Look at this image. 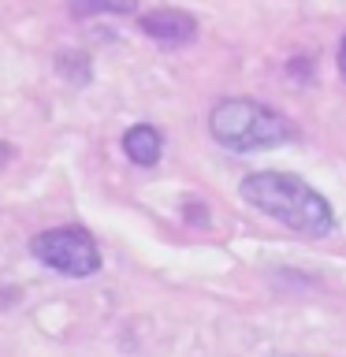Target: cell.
<instances>
[{
	"mask_svg": "<svg viewBox=\"0 0 346 357\" xmlns=\"http://www.w3.org/2000/svg\"><path fill=\"white\" fill-rule=\"evenodd\" d=\"M239 194L257 212H264L268 220L283 223V227L306 234V238H324L335 227V212L328 197L317 194L306 178L290 172H253L242 178Z\"/></svg>",
	"mask_w": 346,
	"mask_h": 357,
	"instance_id": "cell-1",
	"label": "cell"
},
{
	"mask_svg": "<svg viewBox=\"0 0 346 357\" xmlns=\"http://www.w3.org/2000/svg\"><path fill=\"white\" fill-rule=\"evenodd\" d=\"M209 134L231 153L276 149L294 138V127L283 112L261 105L250 97H223L209 112Z\"/></svg>",
	"mask_w": 346,
	"mask_h": 357,
	"instance_id": "cell-2",
	"label": "cell"
},
{
	"mask_svg": "<svg viewBox=\"0 0 346 357\" xmlns=\"http://www.w3.org/2000/svg\"><path fill=\"white\" fill-rule=\"evenodd\" d=\"M30 253L45 268L71 279H86L100 272V250L86 227H49L30 238Z\"/></svg>",
	"mask_w": 346,
	"mask_h": 357,
	"instance_id": "cell-3",
	"label": "cell"
},
{
	"mask_svg": "<svg viewBox=\"0 0 346 357\" xmlns=\"http://www.w3.org/2000/svg\"><path fill=\"white\" fill-rule=\"evenodd\" d=\"M138 30L145 38H153L156 45L175 49V45H190L197 38V19L179 11V8H156V11H145L138 19Z\"/></svg>",
	"mask_w": 346,
	"mask_h": 357,
	"instance_id": "cell-4",
	"label": "cell"
},
{
	"mask_svg": "<svg viewBox=\"0 0 346 357\" xmlns=\"http://www.w3.org/2000/svg\"><path fill=\"white\" fill-rule=\"evenodd\" d=\"M123 153H127V160H130V164L153 167L156 160H160V153H164L160 130L149 127V123H134V127L123 134Z\"/></svg>",
	"mask_w": 346,
	"mask_h": 357,
	"instance_id": "cell-5",
	"label": "cell"
},
{
	"mask_svg": "<svg viewBox=\"0 0 346 357\" xmlns=\"http://www.w3.org/2000/svg\"><path fill=\"white\" fill-rule=\"evenodd\" d=\"M138 0H71V15L89 19V15H134Z\"/></svg>",
	"mask_w": 346,
	"mask_h": 357,
	"instance_id": "cell-6",
	"label": "cell"
},
{
	"mask_svg": "<svg viewBox=\"0 0 346 357\" xmlns=\"http://www.w3.org/2000/svg\"><path fill=\"white\" fill-rule=\"evenodd\" d=\"M56 71H60L71 86H86L93 78V67H89V56L86 52H75V49H63L56 52Z\"/></svg>",
	"mask_w": 346,
	"mask_h": 357,
	"instance_id": "cell-7",
	"label": "cell"
},
{
	"mask_svg": "<svg viewBox=\"0 0 346 357\" xmlns=\"http://www.w3.org/2000/svg\"><path fill=\"white\" fill-rule=\"evenodd\" d=\"M339 75L346 78V33H343V41H339Z\"/></svg>",
	"mask_w": 346,
	"mask_h": 357,
	"instance_id": "cell-8",
	"label": "cell"
}]
</instances>
